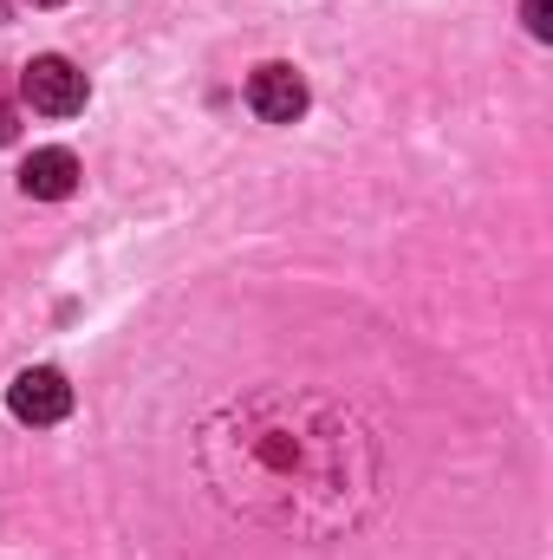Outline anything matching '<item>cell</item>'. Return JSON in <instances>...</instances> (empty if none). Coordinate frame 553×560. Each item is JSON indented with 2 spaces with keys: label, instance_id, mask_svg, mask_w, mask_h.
<instances>
[{
  "label": "cell",
  "instance_id": "1",
  "mask_svg": "<svg viewBox=\"0 0 553 560\" xmlns=\"http://www.w3.org/2000/svg\"><path fill=\"white\" fill-rule=\"evenodd\" d=\"M20 92H26V105H33L39 118H72V112H85V72H79L72 59H59V52H39V59L20 72Z\"/></svg>",
  "mask_w": 553,
  "mask_h": 560
},
{
  "label": "cell",
  "instance_id": "2",
  "mask_svg": "<svg viewBox=\"0 0 553 560\" xmlns=\"http://www.w3.org/2000/svg\"><path fill=\"white\" fill-rule=\"evenodd\" d=\"M7 411L20 423H59L72 411V385H66V372H52V365H26L13 385H7Z\"/></svg>",
  "mask_w": 553,
  "mask_h": 560
},
{
  "label": "cell",
  "instance_id": "3",
  "mask_svg": "<svg viewBox=\"0 0 553 560\" xmlns=\"http://www.w3.org/2000/svg\"><path fill=\"white\" fill-rule=\"evenodd\" d=\"M248 105H255L261 125H293V118L306 112V79H299L286 59H268V66L248 72Z\"/></svg>",
  "mask_w": 553,
  "mask_h": 560
},
{
  "label": "cell",
  "instance_id": "4",
  "mask_svg": "<svg viewBox=\"0 0 553 560\" xmlns=\"http://www.w3.org/2000/svg\"><path fill=\"white\" fill-rule=\"evenodd\" d=\"M20 189H26L33 202H66V196L79 189V156H72V150H59V143L33 150V156L20 163Z\"/></svg>",
  "mask_w": 553,
  "mask_h": 560
},
{
  "label": "cell",
  "instance_id": "5",
  "mask_svg": "<svg viewBox=\"0 0 553 560\" xmlns=\"http://www.w3.org/2000/svg\"><path fill=\"white\" fill-rule=\"evenodd\" d=\"M521 20H528V33H534V39H553V0H528V7H521Z\"/></svg>",
  "mask_w": 553,
  "mask_h": 560
},
{
  "label": "cell",
  "instance_id": "6",
  "mask_svg": "<svg viewBox=\"0 0 553 560\" xmlns=\"http://www.w3.org/2000/svg\"><path fill=\"white\" fill-rule=\"evenodd\" d=\"M20 138V118H13V105H0V143Z\"/></svg>",
  "mask_w": 553,
  "mask_h": 560
},
{
  "label": "cell",
  "instance_id": "7",
  "mask_svg": "<svg viewBox=\"0 0 553 560\" xmlns=\"http://www.w3.org/2000/svg\"><path fill=\"white\" fill-rule=\"evenodd\" d=\"M33 7H59V0H33Z\"/></svg>",
  "mask_w": 553,
  "mask_h": 560
}]
</instances>
